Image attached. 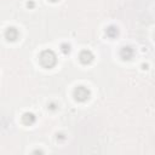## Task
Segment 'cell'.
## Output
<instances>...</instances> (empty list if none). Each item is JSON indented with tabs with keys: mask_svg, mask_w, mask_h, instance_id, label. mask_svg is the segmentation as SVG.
Listing matches in <instances>:
<instances>
[{
	"mask_svg": "<svg viewBox=\"0 0 155 155\" xmlns=\"http://www.w3.org/2000/svg\"><path fill=\"white\" fill-rule=\"evenodd\" d=\"M40 61H41V63H42L45 67H51V65L54 64L56 57H54V54H53L51 51H45V52L41 54Z\"/></svg>",
	"mask_w": 155,
	"mask_h": 155,
	"instance_id": "obj_1",
	"label": "cell"
},
{
	"mask_svg": "<svg viewBox=\"0 0 155 155\" xmlns=\"http://www.w3.org/2000/svg\"><path fill=\"white\" fill-rule=\"evenodd\" d=\"M75 97L79 101H85L86 98H88V91L85 87H78V90L75 91Z\"/></svg>",
	"mask_w": 155,
	"mask_h": 155,
	"instance_id": "obj_2",
	"label": "cell"
},
{
	"mask_svg": "<svg viewBox=\"0 0 155 155\" xmlns=\"http://www.w3.org/2000/svg\"><path fill=\"white\" fill-rule=\"evenodd\" d=\"M80 58H81V62H82V63H88V62H91V61H92V54H91L90 52L85 51V52H82V53H81Z\"/></svg>",
	"mask_w": 155,
	"mask_h": 155,
	"instance_id": "obj_3",
	"label": "cell"
}]
</instances>
